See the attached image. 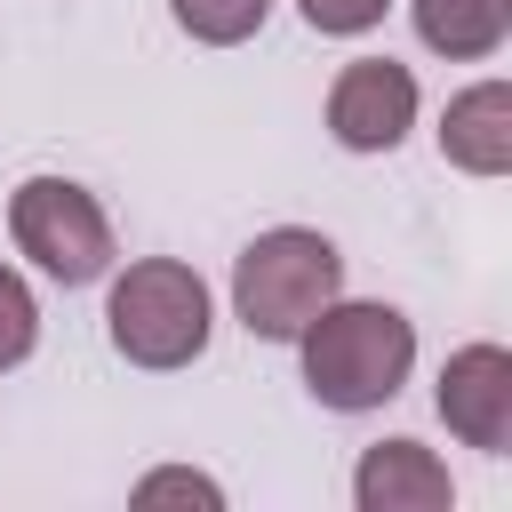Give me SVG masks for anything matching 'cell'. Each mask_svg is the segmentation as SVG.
<instances>
[{"instance_id": "277c9868", "label": "cell", "mask_w": 512, "mask_h": 512, "mask_svg": "<svg viewBox=\"0 0 512 512\" xmlns=\"http://www.w3.org/2000/svg\"><path fill=\"white\" fill-rule=\"evenodd\" d=\"M8 240L16 256L56 288H96L112 272V216L80 176H24L8 192Z\"/></svg>"}, {"instance_id": "5b68a950", "label": "cell", "mask_w": 512, "mask_h": 512, "mask_svg": "<svg viewBox=\"0 0 512 512\" xmlns=\"http://www.w3.org/2000/svg\"><path fill=\"white\" fill-rule=\"evenodd\" d=\"M416 112H424V88H416V72L392 64V56H352V64L328 80V104H320L328 136H336L344 152H360V160L400 152L408 128H416Z\"/></svg>"}, {"instance_id": "4fadbf2b", "label": "cell", "mask_w": 512, "mask_h": 512, "mask_svg": "<svg viewBox=\"0 0 512 512\" xmlns=\"http://www.w3.org/2000/svg\"><path fill=\"white\" fill-rule=\"evenodd\" d=\"M296 16L320 32V40H360L392 16V0H296Z\"/></svg>"}, {"instance_id": "3957f363", "label": "cell", "mask_w": 512, "mask_h": 512, "mask_svg": "<svg viewBox=\"0 0 512 512\" xmlns=\"http://www.w3.org/2000/svg\"><path fill=\"white\" fill-rule=\"evenodd\" d=\"M328 296H344V248L320 224H272L232 256V320L256 344H296Z\"/></svg>"}, {"instance_id": "52a82bcc", "label": "cell", "mask_w": 512, "mask_h": 512, "mask_svg": "<svg viewBox=\"0 0 512 512\" xmlns=\"http://www.w3.org/2000/svg\"><path fill=\"white\" fill-rule=\"evenodd\" d=\"M432 136H440V160H448L456 176H480V184L512 176V80L488 72V80L456 88Z\"/></svg>"}, {"instance_id": "8992f818", "label": "cell", "mask_w": 512, "mask_h": 512, "mask_svg": "<svg viewBox=\"0 0 512 512\" xmlns=\"http://www.w3.org/2000/svg\"><path fill=\"white\" fill-rule=\"evenodd\" d=\"M432 408H440V424H448L464 448L504 456V448H512V352L488 344V336H480V344H456V352L440 360Z\"/></svg>"}, {"instance_id": "6da1fadb", "label": "cell", "mask_w": 512, "mask_h": 512, "mask_svg": "<svg viewBox=\"0 0 512 512\" xmlns=\"http://www.w3.org/2000/svg\"><path fill=\"white\" fill-rule=\"evenodd\" d=\"M296 368L328 416H376L416 376V320L384 296H328L296 336Z\"/></svg>"}, {"instance_id": "30bf717a", "label": "cell", "mask_w": 512, "mask_h": 512, "mask_svg": "<svg viewBox=\"0 0 512 512\" xmlns=\"http://www.w3.org/2000/svg\"><path fill=\"white\" fill-rule=\"evenodd\" d=\"M168 16H176V32L200 40V48H240V40L264 32L272 0H168Z\"/></svg>"}, {"instance_id": "8fae6325", "label": "cell", "mask_w": 512, "mask_h": 512, "mask_svg": "<svg viewBox=\"0 0 512 512\" xmlns=\"http://www.w3.org/2000/svg\"><path fill=\"white\" fill-rule=\"evenodd\" d=\"M40 352V296L16 264H0V376Z\"/></svg>"}, {"instance_id": "7c38bea8", "label": "cell", "mask_w": 512, "mask_h": 512, "mask_svg": "<svg viewBox=\"0 0 512 512\" xmlns=\"http://www.w3.org/2000/svg\"><path fill=\"white\" fill-rule=\"evenodd\" d=\"M128 496H136V504H200V512H224V488H216L208 472H192V464H152Z\"/></svg>"}, {"instance_id": "9c48e42d", "label": "cell", "mask_w": 512, "mask_h": 512, "mask_svg": "<svg viewBox=\"0 0 512 512\" xmlns=\"http://www.w3.org/2000/svg\"><path fill=\"white\" fill-rule=\"evenodd\" d=\"M416 40L448 64H488L512 40V0H408Z\"/></svg>"}, {"instance_id": "ba28073f", "label": "cell", "mask_w": 512, "mask_h": 512, "mask_svg": "<svg viewBox=\"0 0 512 512\" xmlns=\"http://www.w3.org/2000/svg\"><path fill=\"white\" fill-rule=\"evenodd\" d=\"M352 504H360V512H448V504H456V480H448V464H440L424 440L392 432V440L360 448V464H352Z\"/></svg>"}, {"instance_id": "7a4b0ae2", "label": "cell", "mask_w": 512, "mask_h": 512, "mask_svg": "<svg viewBox=\"0 0 512 512\" xmlns=\"http://www.w3.org/2000/svg\"><path fill=\"white\" fill-rule=\"evenodd\" d=\"M104 336L128 368L144 376H176L208 352L216 336V296L184 256H136L120 272H104Z\"/></svg>"}]
</instances>
